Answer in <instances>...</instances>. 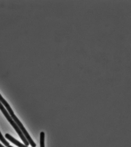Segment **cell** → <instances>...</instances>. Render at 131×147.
Returning <instances> with one entry per match:
<instances>
[{"label":"cell","mask_w":131,"mask_h":147,"mask_svg":"<svg viewBox=\"0 0 131 147\" xmlns=\"http://www.w3.org/2000/svg\"><path fill=\"white\" fill-rule=\"evenodd\" d=\"M0 102H2V103L5 106V107L7 108V110L9 113L10 115H11V117L13 118V120L15 122L16 124H17L20 129L22 131V133L24 134L25 137L26 138L27 140H28L29 143L30 144V145L32 147H36V145L35 144V142L33 141L31 138L30 137V136L29 135V133L27 132L24 126H23V124L21 123L19 119H18L17 117L15 115H14V113L11 107H10V105H9L8 103L6 100L3 98L2 96L0 94Z\"/></svg>","instance_id":"1"},{"label":"cell","mask_w":131,"mask_h":147,"mask_svg":"<svg viewBox=\"0 0 131 147\" xmlns=\"http://www.w3.org/2000/svg\"><path fill=\"white\" fill-rule=\"evenodd\" d=\"M0 110L1 111L4 116H5L9 122V123L12 125V127H13L17 133L18 135L20 136V138H21L22 141H23L25 145L27 146H29V142L28 140H27L26 138L25 137L22 131L19 128L17 125V124H16L15 123L14 121L13 120L12 117L10 116L9 115L7 111L4 108L3 105L1 103V102H0Z\"/></svg>","instance_id":"2"},{"label":"cell","mask_w":131,"mask_h":147,"mask_svg":"<svg viewBox=\"0 0 131 147\" xmlns=\"http://www.w3.org/2000/svg\"><path fill=\"white\" fill-rule=\"evenodd\" d=\"M5 137L8 140H9L10 141H11L12 143L14 144H15V145L19 147H28L27 146L22 144L19 142V141H18L17 140H15L13 137L10 135L9 134H5Z\"/></svg>","instance_id":"3"},{"label":"cell","mask_w":131,"mask_h":147,"mask_svg":"<svg viewBox=\"0 0 131 147\" xmlns=\"http://www.w3.org/2000/svg\"><path fill=\"white\" fill-rule=\"evenodd\" d=\"M45 133L43 132H41L40 134V147H45Z\"/></svg>","instance_id":"4"},{"label":"cell","mask_w":131,"mask_h":147,"mask_svg":"<svg viewBox=\"0 0 131 147\" xmlns=\"http://www.w3.org/2000/svg\"><path fill=\"white\" fill-rule=\"evenodd\" d=\"M0 140L6 146L8 147L10 145L9 143L7 142L6 140L4 139L1 132H0Z\"/></svg>","instance_id":"5"},{"label":"cell","mask_w":131,"mask_h":147,"mask_svg":"<svg viewBox=\"0 0 131 147\" xmlns=\"http://www.w3.org/2000/svg\"><path fill=\"white\" fill-rule=\"evenodd\" d=\"M0 147H4V146L2 145L1 144H0Z\"/></svg>","instance_id":"6"},{"label":"cell","mask_w":131,"mask_h":147,"mask_svg":"<svg viewBox=\"0 0 131 147\" xmlns=\"http://www.w3.org/2000/svg\"><path fill=\"white\" fill-rule=\"evenodd\" d=\"M7 147H12V146L9 145V146H8Z\"/></svg>","instance_id":"7"}]
</instances>
